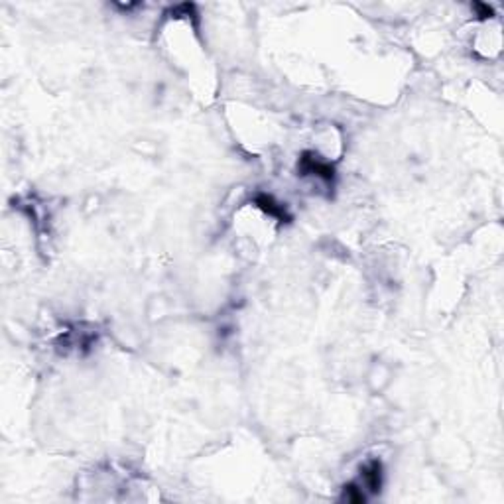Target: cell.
Masks as SVG:
<instances>
[{"instance_id":"277c9868","label":"cell","mask_w":504,"mask_h":504,"mask_svg":"<svg viewBox=\"0 0 504 504\" xmlns=\"http://www.w3.org/2000/svg\"><path fill=\"white\" fill-rule=\"evenodd\" d=\"M473 10H477V16H479L481 20H487V18H490V16L494 14L489 4H481V2L473 4Z\"/></svg>"},{"instance_id":"7a4b0ae2","label":"cell","mask_w":504,"mask_h":504,"mask_svg":"<svg viewBox=\"0 0 504 504\" xmlns=\"http://www.w3.org/2000/svg\"><path fill=\"white\" fill-rule=\"evenodd\" d=\"M254 205L259 207L260 211H264V213L268 215V217L276 219L278 223H290L291 221V215L288 213V209H286L282 203H278L272 195L259 193V195L254 197Z\"/></svg>"},{"instance_id":"6da1fadb","label":"cell","mask_w":504,"mask_h":504,"mask_svg":"<svg viewBox=\"0 0 504 504\" xmlns=\"http://www.w3.org/2000/svg\"><path fill=\"white\" fill-rule=\"evenodd\" d=\"M298 169H300L302 176H315V178L323 180L325 184H333V180H335V169H333V166L320 160L313 152L302 154Z\"/></svg>"},{"instance_id":"3957f363","label":"cell","mask_w":504,"mask_h":504,"mask_svg":"<svg viewBox=\"0 0 504 504\" xmlns=\"http://www.w3.org/2000/svg\"><path fill=\"white\" fill-rule=\"evenodd\" d=\"M361 481L363 487H367L370 492H379L382 487V463L381 461H370L361 469Z\"/></svg>"}]
</instances>
